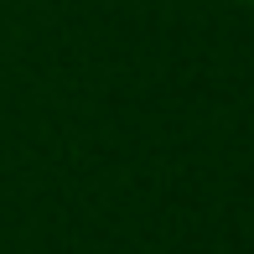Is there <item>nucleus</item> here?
Segmentation results:
<instances>
[{
    "mask_svg": "<svg viewBox=\"0 0 254 254\" xmlns=\"http://www.w3.org/2000/svg\"><path fill=\"white\" fill-rule=\"evenodd\" d=\"M244 5H254V0H244Z\"/></svg>",
    "mask_w": 254,
    "mask_h": 254,
    "instance_id": "f257e3e1",
    "label": "nucleus"
}]
</instances>
